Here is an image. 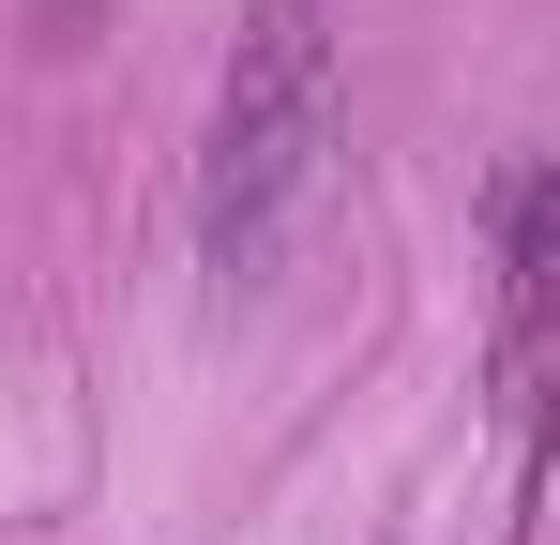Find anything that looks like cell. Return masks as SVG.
<instances>
[{
    "mask_svg": "<svg viewBox=\"0 0 560 545\" xmlns=\"http://www.w3.org/2000/svg\"><path fill=\"white\" fill-rule=\"evenodd\" d=\"M560 334V167H515L500 182V349L546 363Z\"/></svg>",
    "mask_w": 560,
    "mask_h": 545,
    "instance_id": "obj_2",
    "label": "cell"
},
{
    "mask_svg": "<svg viewBox=\"0 0 560 545\" xmlns=\"http://www.w3.org/2000/svg\"><path fill=\"white\" fill-rule=\"evenodd\" d=\"M546 545H560V515H546Z\"/></svg>",
    "mask_w": 560,
    "mask_h": 545,
    "instance_id": "obj_3",
    "label": "cell"
},
{
    "mask_svg": "<svg viewBox=\"0 0 560 545\" xmlns=\"http://www.w3.org/2000/svg\"><path fill=\"white\" fill-rule=\"evenodd\" d=\"M318 152H334V0H258L228 31V77H212V137H197V258L273 272L288 212L318 197Z\"/></svg>",
    "mask_w": 560,
    "mask_h": 545,
    "instance_id": "obj_1",
    "label": "cell"
}]
</instances>
